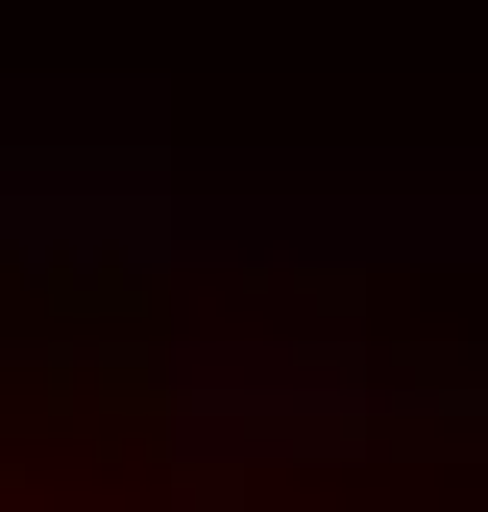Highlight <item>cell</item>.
Wrapping results in <instances>:
<instances>
[{"mask_svg":"<svg viewBox=\"0 0 488 512\" xmlns=\"http://www.w3.org/2000/svg\"><path fill=\"white\" fill-rule=\"evenodd\" d=\"M0 512H488V171L0 98Z\"/></svg>","mask_w":488,"mask_h":512,"instance_id":"cell-1","label":"cell"}]
</instances>
